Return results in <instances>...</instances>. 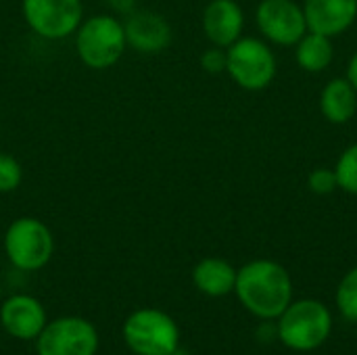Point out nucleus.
<instances>
[{
	"label": "nucleus",
	"instance_id": "f257e3e1",
	"mask_svg": "<svg viewBox=\"0 0 357 355\" xmlns=\"http://www.w3.org/2000/svg\"><path fill=\"white\" fill-rule=\"evenodd\" d=\"M234 293L253 316L276 320L293 301V280L278 262L255 259L236 272Z\"/></svg>",
	"mask_w": 357,
	"mask_h": 355
},
{
	"label": "nucleus",
	"instance_id": "f03ea898",
	"mask_svg": "<svg viewBox=\"0 0 357 355\" xmlns=\"http://www.w3.org/2000/svg\"><path fill=\"white\" fill-rule=\"evenodd\" d=\"M333 331L328 308L316 299L291 301L278 318V339L295 352H314L326 343Z\"/></svg>",
	"mask_w": 357,
	"mask_h": 355
},
{
	"label": "nucleus",
	"instance_id": "7ed1b4c3",
	"mask_svg": "<svg viewBox=\"0 0 357 355\" xmlns=\"http://www.w3.org/2000/svg\"><path fill=\"white\" fill-rule=\"evenodd\" d=\"M123 23L113 15H94L75 29V52L90 69H109L126 52Z\"/></svg>",
	"mask_w": 357,
	"mask_h": 355
},
{
	"label": "nucleus",
	"instance_id": "20e7f679",
	"mask_svg": "<svg viewBox=\"0 0 357 355\" xmlns=\"http://www.w3.org/2000/svg\"><path fill=\"white\" fill-rule=\"evenodd\" d=\"M226 73L236 86L249 92L266 90L278 71L276 54L259 38L241 36L232 46L226 48Z\"/></svg>",
	"mask_w": 357,
	"mask_h": 355
},
{
	"label": "nucleus",
	"instance_id": "39448f33",
	"mask_svg": "<svg viewBox=\"0 0 357 355\" xmlns=\"http://www.w3.org/2000/svg\"><path fill=\"white\" fill-rule=\"evenodd\" d=\"M123 341L136 355H169L180 347V331L172 316L161 310L144 308L123 322Z\"/></svg>",
	"mask_w": 357,
	"mask_h": 355
},
{
	"label": "nucleus",
	"instance_id": "423d86ee",
	"mask_svg": "<svg viewBox=\"0 0 357 355\" xmlns=\"http://www.w3.org/2000/svg\"><path fill=\"white\" fill-rule=\"evenodd\" d=\"M4 251L15 268L23 272H36L50 262L54 253V239L42 220L25 216L6 228Z\"/></svg>",
	"mask_w": 357,
	"mask_h": 355
},
{
	"label": "nucleus",
	"instance_id": "0eeeda50",
	"mask_svg": "<svg viewBox=\"0 0 357 355\" xmlns=\"http://www.w3.org/2000/svg\"><path fill=\"white\" fill-rule=\"evenodd\" d=\"M21 8L29 29L46 40H63L84 21L82 0H23Z\"/></svg>",
	"mask_w": 357,
	"mask_h": 355
},
{
	"label": "nucleus",
	"instance_id": "6e6552de",
	"mask_svg": "<svg viewBox=\"0 0 357 355\" xmlns=\"http://www.w3.org/2000/svg\"><path fill=\"white\" fill-rule=\"evenodd\" d=\"M36 341L38 355H96L98 352L94 324L77 316L48 322Z\"/></svg>",
	"mask_w": 357,
	"mask_h": 355
},
{
	"label": "nucleus",
	"instance_id": "1a4fd4ad",
	"mask_svg": "<svg viewBox=\"0 0 357 355\" xmlns=\"http://www.w3.org/2000/svg\"><path fill=\"white\" fill-rule=\"evenodd\" d=\"M255 23L261 36L278 46H293L307 33L303 6L295 0H261Z\"/></svg>",
	"mask_w": 357,
	"mask_h": 355
},
{
	"label": "nucleus",
	"instance_id": "9d476101",
	"mask_svg": "<svg viewBox=\"0 0 357 355\" xmlns=\"http://www.w3.org/2000/svg\"><path fill=\"white\" fill-rule=\"evenodd\" d=\"M123 31L128 46L140 54H159L172 42V25L155 10H132Z\"/></svg>",
	"mask_w": 357,
	"mask_h": 355
},
{
	"label": "nucleus",
	"instance_id": "9b49d317",
	"mask_svg": "<svg viewBox=\"0 0 357 355\" xmlns=\"http://www.w3.org/2000/svg\"><path fill=\"white\" fill-rule=\"evenodd\" d=\"M46 312L42 303L29 295H13L0 308V326L10 337L33 341L46 326Z\"/></svg>",
	"mask_w": 357,
	"mask_h": 355
},
{
	"label": "nucleus",
	"instance_id": "f8f14e48",
	"mask_svg": "<svg viewBox=\"0 0 357 355\" xmlns=\"http://www.w3.org/2000/svg\"><path fill=\"white\" fill-rule=\"evenodd\" d=\"M303 13L307 31L337 38L356 23L357 0H305Z\"/></svg>",
	"mask_w": 357,
	"mask_h": 355
},
{
	"label": "nucleus",
	"instance_id": "ddd939ff",
	"mask_svg": "<svg viewBox=\"0 0 357 355\" xmlns=\"http://www.w3.org/2000/svg\"><path fill=\"white\" fill-rule=\"evenodd\" d=\"M201 23L213 46L228 48L243 36L245 13L236 0H211L203 10Z\"/></svg>",
	"mask_w": 357,
	"mask_h": 355
},
{
	"label": "nucleus",
	"instance_id": "4468645a",
	"mask_svg": "<svg viewBox=\"0 0 357 355\" xmlns=\"http://www.w3.org/2000/svg\"><path fill=\"white\" fill-rule=\"evenodd\" d=\"M320 113L335 126L349 123L357 113V90L347 77H333L320 92Z\"/></svg>",
	"mask_w": 357,
	"mask_h": 355
},
{
	"label": "nucleus",
	"instance_id": "2eb2a0df",
	"mask_svg": "<svg viewBox=\"0 0 357 355\" xmlns=\"http://www.w3.org/2000/svg\"><path fill=\"white\" fill-rule=\"evenodd\" d=\"M236 272L238 270L222 257H205L195 266L192 282L207 297H224L234 291Z\"/></svg>",
	"mask_w": 357,
	"mask_h": 355
},
{
	"label": "nucleus",
	"instance_id": "dca6fc26",
	"mask_svg": "<svg viewBox=\"0 0 357 355\" xmlns=\"http://www.w3.org/2000/svg\"><path fill=\"white\" fill-rule=\"evenodd\" d=\"M295 46H297V50H295L297 65L307 73L324 71L335 59L333 38H326V36H320L314 31H307Z\"/></svg>",
	"mask_w": 357,
	"mask_h": 355
},
{
	"label": "nucleus",
	"instance_id": "f3484780",
	"mask_svg": "<svg viewBox=\"0 0 357 355\" xmlns=\"http://www.w3.org/2000/svg\"><path fill=\"white\" fill-rule=\"evenodd\" d=\"M335 174L341 190L347 195H357V142L341 153L335 165Z\"/></svg>",
	"mask_w": 357,
	"mask_h": 355
},
{
	"label": "nucleus",
	"instance_id": "a211bd4d",
	"mask_svg": "<svg viewBox=\"0 0 357 355\" xmlns=\"http://www.w3.org/2000/svg\"><path fill=\"white\" fill-rule=\"evenodd\" d=\"M337 308L349 322H357V268L349 270L339 282Z\"/></svg>",
	"mask_w": 357,
	"mask_h": 355
},
{
	"label": "nucleus",
	"instance_id": "6ab92c4d",
	"mask_svg": "<svg viewBox=\"0 0 357 355\" xmlns=\"http://www.w3.org/2000/svg\"><path fill=\"white\" fill-rule=\"evenodd\" d=\"M21 178H23L21 163L8 153H0V195L17 190Z\"/></svg>",
	"mask_w": 357,
	"mask_h": 355
},
{
	"label": "nucleus",
	"instance_id": "aec40b11",
	"mask_svg": "<svg viewBox=\"0 0 357 355\" xmlns=\"http://www.w3.org/2000/svg\"><path fill=\"white\" fill-rule=\"evenodd\" d=\"M307 188L314 195H333L339 188L335 167H316L307 178Z\"/></svg>",
	"mask_w": 357,
	"mask_h": 355
},
{
	"label": "nucleus",
	"instance_id": "412c9836",
	"mask_svg": "<svg viewBox=\"0 0 357 355\" xmlns=\"http://www.w3.org/2000/svg\"><path fill=\"white\" fill-rule=\"evenodd\" d=\"M226 63H228V56H226V48H220V46H213V48H207L203 54H201V67L207 71V73H224L226 71Z\"/></svg>",
	"mask_w": 357,
	"mask_h": 355
},
{
	"label": "nucleus",
	"instance_id": "4be33fe9",
	"mask_svg": "<svg viewBox=\"0 0 357 355\" xmlns=\"http://www.w3.org/2000/svg\"><path fill=\"white\" fill-rule=\"evenodd\" d=\"M345 77L351 82V86L357 90V50L351 54V59L347 63V75Z\"/></svg>",
	"mask_w": 357,
	"mask_h": 355
},
{
	"label": "nucleus",
	"instance_id": "5701e85b",
	"mask_svg": "<svg viewBox=\"0 0 357 355\" xmlns=\"http://www.w3.org/2000/svg\"><path fill=\"white\" fill-rule=\"evenodd\" d=\"M111 2V6L113 8H117V10H132V6H134V0H109Z\"/></svg>",
	"mask_w": 357,
	"mask_h": 355
},
{
	"label": "nucleus",
	"instance_id": "b1692460",
	"mask_svg": "<svg viewBox=\"0 0 357 355\" xmlns=\"http://www.w3.org/2000/svg\"><path fill=\"white\" fill-rule=\"evenodd\" d=\"M169 355H188V354H186V352H182V349H180V347H178V349H176V352H174V354H169Z\"/></svg>",
	"mask_w": 357,
	"mask_h": 355
},
{
	"label": "nucleus",
	"instance_id": "393cba45",
	"mask_svg": "<svg viewBox=\"0 0 357 355\" xmlns=\"http://www.w3.org/2000/svg\"><path fill=\"white\" fill-rule=\"evenodd\" d=\"M0 328H2V326H0Z\"/></svg>",
	"mask_w": 357,
	"mask_h": 355
}]
</instances>
